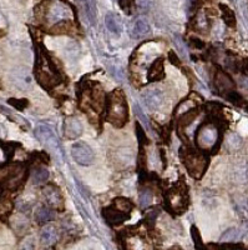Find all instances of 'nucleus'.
Here are the masks:
<instances>
[{
  "label": "nucleus",
  "instance_id": "nucleus-1",
  "mask_svg": "<svg viewBox=\"0 0 248 250\" xmlns=\"http://www.w3.org/2000/svg\"><path fill=\"white\" fill-rule=\"evenodd\" d=\"M105 120L115 128H122L129 119V106L121 89H115L109 94L105 103Z\"/></svg>",
  "mask_w": 248,
  "mask_h": 250
},
{
  "label": "nucleus",
  "instance_id": "nucleus-16",
  "mask_svg": "<svg viewBox=\"0 0 248 250\" xmlns=\"http://www.w3.org/2000/svg\"><path fill=\"white\" fill-rule=\"evenodd\" d=\"M57 239H59V233L54 225H46L42 228L41 233H40V242L42 245L50 247L57 242Z\"/></svg>",
  "mask_w": 248,
  "mask_h": 250
},
{
  "label": "nucleus",
  "instance_id": "nucleus-36",
  "mask_svg": "<svg viewBox=\"0 0 248 250\" xmlns=\"http://www.w3.org/2000/svg\"><path fill=\"white\" fill-rule=\"evenodd\" d=\"M169 60L170 62H171V64H173V65H176V66H180L181 65V62H180V59H178V57L177 55H176V53L175 51H170L169 53Z\"/></svg>",
  "mask_w": 248,
  "mask_h": 250
},
{
  "label": "nucleus",
  "instance_id": "nucleus-7",
  "mask_svg": "<svg viewBox=\"0 0 248 250\" xmlns=\"http://www.w3.org/2000/svg\"><path fill=\"white\" fill-rule=\"evenodd\" d=\"M42 196H44V200L49 205V208L57 209L59 211L64 210V198H62L61 191L59 190L57 187H55L54 184L46 185L42 189Z\"/></svg>",
  "mask_w": 248,
  "mask_h": 250
},
{
  "label": "nucleus",
  "instance_id": "nucleus-33",
  "mask_svg": "<svg viewBox=\"0 0 248 250\" xmlns=\"http://www.w3.org/2000/svg\"><path fill=\"white\" fill-rule=\"evenodd\" d=\"M136 135H137L138 143H140V145H141V146L144 144H147V143H149V139H147L144 129L141 128V125L138 124V123H136Z\"/></svg>",
  "mask_w": 248,
  "mask_h": 250
},
{
  "label": "nucleus",
  "instance_id": "nucleus-20",
  "mask_svg": "<svg viewBox=\"0 0 248 250\" xmlns=\"http://www.w3.org/2000/svg\"><path fill=\"white\" fill-rule=\"evenodd\" d=\"M198 113H200V110L197 108H193L191 110L186 111V113H183L180 119H178V126L180 128H187L198 117Z\"/></svg>",
  "mask_w": 248,
  "mask_h": 250
},
{
  "label": "nucleus",
  "instance_id": "nucleus-31",
  "mask_svg": "<svg viewBox=\"0 0 248 250\" xmlns=\"http://www.w3.org/2000/svg\"><path fill=\"white\" fill-rule=\"evenodd\" d=\"M226 98H227V100H229V102L232 103V104H234V105H242L243 104V98L241 97L240 94L237 93V91H229V94H226Z\"/></svg>",
  "mask_w": 248,
  "mask_h": 250
},
{
  "label": "nucleus",
  "instance_id": "nucleus-6",
  "mask_svg": "<svg viewBox=\"0 0 248 250\" xmlns=\"http://www.w3.org/2000/svg\"><path fill=\"white\" fill-rule=\"evenodd\" d=\"M71 155H73L74 160L80 165H91L95 160V154H94L93 149L89 146L86 143L76 142L71 148Z\"/></svg>",
  "mask_w": 248,
  "mask_h": 250
},
{
  "label": "nucleus",
  "instance_id": "nucleus-5",
  "mask_svg": "<svg viewBox=\"0 0 248 250\" xmlns=\"http://www.w3.org/2000/svg\"><path fill=\"white\" fill-rule=\"evenodd\" d=\"M195 138L201 149L206 150L212 148V153H216L221 144V135H218L217 129L212 123H205L202 126H200Z\"/></svg>",
  "mask_w": 248,
  "mask_h": 250
},
{
  "label": "nucleus",
  "instance_id": "nucleus-34",
  "mask_svg": "<svg viewBox=\"0 0 248 250\" xmlns=\"http://www.w3.org/2000/svg\"><path fill=\"white\" fill-rule=\"evenodd\" d=\"M120 6L126 14H133V10H135L136 4L133 1H120Z\"/></svg>",
  "mask_w": 248,
  "mask_h": 250
},
{
  "label": "nucleus",
  "instance_id": "nucleus-26",
  "mask_svg": "<svg viewBox=\"0 0 248 250\" xmlns=\"http://www.w3.org/2000/svg\"><path fill=\"white\" fill-rule=\"evenodd\" d=\"M195 29L197 31H203L210 28V23L207 21L206 17H202V15H196L195 18Z\"/></svg>",
  "mask_w": 248,
  "mask_h": 250
},
{
  "label": "nucleus",
  "instance_id": "nucleus-10",
  "mask_svg": "<svg viewBox=\"0 0 248 250\" xmlns=\"http://www.w3.org/2000/svg\"><path fill=\"white\" fill-rule=\"evenodd\" d=\"M150 33V24L146 18L136 17L130 24V34L134 39H140Z\"/></svg>",
  "mask_w": 248,
  "mask_h": 250
},
{
  "label": "nucleus",
  "instance_id": "nucleus-40",
  "mask_svg": "<svg viewBox=\"0 0 248 250\" xmlns=\"http://www.w3.org/2000/svg\"><path fill=\"white\" fill-rule=\"evenodd\" d=\"M0 88H1V83H0Z\"/></svg>",
  "mask_w": 248,
  "mask_h": 250
},
{
  "label": "nucleus",
  "instance_id": "nucleus-3",
  "mask_svg": "<svg viewBox=\"0 0 248 250\" xmlns=\"http://www.w3.org/2000/svg\"><path fill=\"white\" fill-rule=\"evenodd\" d=\"M26 178V170L23 164H12L0 169V188L5 190H17Z\"/></svg>",
  "mask_w": 248,
  "mask_h": 250
},
{
  "label": "nucleus",
  "instance_id": "nucleus-38",
  "mask_svg": "<svg viewBox=\"0 0 248 250\" xmlns=\"http://www.w3.org/2000/svg\"><path fill=\"white\" fill-rule=\"evenodd\" d=\"M205 250H220V247L217 244H207L203 247Z\"/></svg>",
  "mask_w": 248,
  "mask_h": 250
},
{
  "label": "nucleus",
  "instance_id": "nucleus-11",
  "mask_svg": "<svg viewBox=\"0 0 248 250\" xmlns=\"http://www.w3.org/2000/svg\"><path fill=\"white\" fill-rule=\"evenodd\" d=\"M64 134L70 140H75L82 134V124L77 118H66L64 123Z\"/></svg>",
  "mask_w": 248,
  "mask_h": 250
},
{
  "label": "nucleus",
  "instance_id": "nucleus-14",
  "mask_svg": "<svg viewBox=\"0 0 248 250\" xmlns=\"http://www.w3.org/2000/svg\"><path fill=\"white\" fill-rule=\"evenodd\" d=\"M214 85L220 91H226L229 94V91L234 90V82L231 79L229 74H226L225 71L218 70L214 77Z\"/></svg>",
  "mask_w": 248,
  "mask_h": 250
},
{
  "label": "nucleus",
  "instance_id": "nucleus-24",
  "mask_svg": "<svg viewBox=\"0 0 248 250\" xmlns=\"http://www.w3.org/2000/svg\"><path fill=\"white\" fill-rule=\"evenodd\" d=\"M220 9L222 10V18L225 20L226 25L229 26V28H234L236 26V17H234V13L232 12L229 6L225 5V4H220Z\"/></svg>",
  "mask_w": 248,
  "mask_h": 250
},
{
  "label": "nucleus",
  "instance_id": "nucleus-21",
  "mask_svg": "<svg viewBox=\"0 0 248 250\" xmlns=\"http://www.w3.org/2000/svg\"><path fill=\"white\" fill-rule=\"evenodd\" d=\"M54 219V211L51 210L50 208L41 207L39 208L35 213V220H37L39 224H44V223H48Z\"/></svg>",
  "mask_w": 248,
  "mask_h": 250
},
{
  "label": "nucleus",
  "instance_id": "nucleus-37",
  "mask_svg": "<svg viewBox=\"0 0 248 250\" xmlns=\"http://www.w3.org/2000/svg\"><path fill=\"white\" fill-rule=\"evenodd\" d=\"M191 44L197 49H202L203 46H205V44H203L202 42H201V40H198V39H191Z\"/></svg>",
  "mask_w": 248,
  "mask_h": 250
},
{
  "label": "nucleus",
  "instance_id": "nucleus-2",
  "mask_svg": "<svg viewBox=\"0 0 248 250\" xmlns=\"http://www.w3.org/2000/svg\"><path fill=\"white\" fill-rule=\"evenodd\" d=\"M181 160L186 167L190 175L195 179H200L207 168V158L201 151L195 150L192 148H182L180 151Z\"/></svg>",
  "mask_w": 248,
  "mask_h": 250
},
{
  "label": "nucleus",
  "instance_id": "nucleus-13",
  "mask_svg": "<svg viewBox=\"0 0 248 250\" xmlns=\"http://www.w3.org/2000/svg\"><path fill=\"white\" fill-rule=\"evenodd\" d=\"M102 215H104L105 220L110 225H120L127 220V219H130V215L129 214H124L121 211H118L117 209L110 205V207L105 208L104 210H102Z\"/></svg>",
  "mask_w": 248,
  "mask_h": 250
},
{
  "label": "nucleus",
  "instance_id": "nucleus-39",
  "mask_svg": "<svg viewBox=\"0 0 248 250\" xmlns=\"http://www.w3.org/2000/svg\"><path fill=\"white\" fill-rule=\"evenodd\" d=\"M245 66H246V70L248 71V60H246V62H245Z\"/></svg>",
  "mask_w": 248,
  "mask_h": 250
},
{
  "label": "nucleus",
  "instance_id": "nucleus-15",
  "mask_svg": "<svg viewBox=\"0 0 248 250\" xmlns=\"http://www.w3.org/2000/svg\"><path fill=\"white\" fill-rule=\"evenodd\" d=\"M165 79V68H164V59L155 60L153 62V65L150 66L149 71H147V80L149 82H160V80Z\"/></svg>",
  "mask_w": 248,
  "mask_h": 250
},
{
  "label": "nucleus",
  "instance_id": "nucleus-12",
  "mask_svg": "<svg viewBox=\"0 0 248 250\" xmlns=\"http://www.w3.org/2000/svg\"><path fill=\"white\" fill-rule=\"evenodd\" d=\"M142 99L150 109L156 110L164 103V94L160 89H149L145 93H142Z\"/></svg>",
  "mask_w": 248,
  "mask_h": 250
},
{
  "label": "nucleus",
  "instance_id": "nucleus-19",
  "mask_svg": "<svg viewBox=\"0 0 248 250\" xmlns=\"http://www.w3.org/2000/svg\"><path fill=\"white\" fill-rule=\"evenodd\" d=\"M111 205H113L115 209H117L118 211H121V213L124 214H129V215H130L131 211H133L134 209L133 202L126 199V198H116V199H114Z\"/></svg>",
  "mask_w": 248,
  "mask_h": 250
},
{
  "label": "nucleus",
  "instance_id": "nucleus-18",
  "mask_svg": "<svg viewBox=\"0 0 248 250\" xmlns=\"http://www.w3.org/2000/svg\"><path fill=\"white\" fill-rule=\"evenodd\" d=\"M105 24L106 28L114 33V34H121L122 31V21L120 15L116 13H107L105 18Z\"/></svg>",
  "mask_w": 248,
  "mask_h": 250
},
{
  "label": "nucleus",
  "instance_id": "nucleus-32",
  "mask_svg": "<svg viewBox=\"0 0 248 250\" xmlns=\"http://www.w3.org/2000/svg\"><path fill=\"white\" fill-rule=\"evenodd\" d=\"M158 214H160V209H151V210L147 211L145 222H146V224H149V227H153V223H155Z\"/></svg>",
  "mask_w": 248,
  "mask_h": 250
},
{
  "label": "nucleus",
  "instance_id": "nucleus-29",
  "mask_svg": "<svg viewBox=\"0 0 248 250\" xmlns=\"http://www.w3.org/2000/svg\"><path fill=\"white\" fill-rule=\"evenodd\" d=\"M151 200H153V193H151L149 189L142 190L141 193H140V205H141V208L149 207Z\"/></svg>",
  "mask_w": 248,
  "mask_h": 250
},
{
  "label": "nucleus",
  "instance_id": "nucleus-27",
  "mask_svg": "<svg viewBox=\"0 0 248 250\" xmlns=\"http://www.w3.org/2000/svg\"><path fill=\"white\" fill-rule=\"evenodd\" d=\"M14 228L15 230L18 231H23L25 230L26 228H28V219L23 215H17L14 218Z\"/></svg>",
  "mask_w": 248,
  "mask_h": 250
},
{
  "label": "nucleus",
  "instance_id": "nucleus-22",
  "mask_svg": "<svg viewBox=\"0 0 248 250\" xmlns=\"http://www.w3.org/2000/svg\"><path fill=\"white\" fill-rule=\"evenodd\" d=\"M49 179V171L44 168H35L31 174V182L34 185L45 184Z\"/></svg>",
  "mask_w": 248,
  "mask_h": 250
},
{
  "label": "nucleus",
  "instance_id": "nucleus-35",
  "mask_svg": "<svg viewBox=\"0 0 248 250\" xmlns=\"http://www.w3.org/2000/svg\"><path fill=\"white\" fill-rule=\"evenodd\" d=\"M20 250H34V240L31 238L25 239V240L20 244Z\"/></svg>",
  "mask_w": 248,
  "mask_h": 250
},
{
  "label": "nucleus",
  "instance_id": "nucleus-4",
  "mask_svg": "<svg viewBox=\"0 0 248 250\" xmlns=\"http://www.w3.org/2000/svg\"><path fill=\"white\" fill-rule=\"evenodd\" d=\"M165 205L167 207L169 211H175V213H183L187 209L189 205V191H187V185L181 179L178 184L170 189L165 198Z\"/></svg>",
  "mask_w": 248,
  "mask_h": 250
},
{
  "label": "nucleus",
  "instance_id": "nucleus-17",
  "mask_svg": "<svg viewBox=\"0 0 248 250\" xmlns=\"http://www.w3.org/2000/svg\"><path fill=\"white\" fill-rule=\"evenodd\" d=\"M75 31H76V26L74 25L71 20H62L50 29L51 34L57 35H73L75 34Z\"/></svg>",
  "mask_w": 248,
  "mask_h": 250
},
{
  "label": "nucleus",
  "instance_id": "nucleus-25",
  "mask_svg": "<svg viewBox=\"0 0 248 250\" xmlns=\"http://www.w3.org/2000/svg\"><path fill=\"white\" fill-rule=\"evenodd\" d=\"M85 5V15L89 19L91 24H95L96 21V4L94 1H86Z\"/></svg>",
  "mask_w": 248,
  "mask_h": 250
},
{
  "label": "nucleus",
  "instance_id": "nucleus-23",
  "mask_svg": "<svg viewBox=\"0 0 248 250\" xmlns=\"http://www.w3.org/2000/svg\"><path fill=\"white\" fill-rule=\"evenodd\" d=\"M243 236V231L241 229H236V228H231L229 230H226L221 236V240L226 243H233L238 242Z\"/></svg>",
  "mask_w": 248,
  "mask_h": 250
},
{
  "label": "nucleus",
  "instance_id": "nucleus-9",
  "mask_svg": "<svg viewBox=\"0 0 248 250\" xmlns=\"http://www.w3.org/2000/svg\"><path fill=\"white\" fill-rule=\"evenodd\" d=\"M35 137H37V139L39 140L41 144L46 145L48 148L55 149V146H57V140H55V137H54L53 130L49 128L48 125H38L37 128H35Z\"/></svg>",
  "mask_w": 248,
  "mask_h": 250
},
{
  "label": "nucleus",
  "instance_id": "nucleus-8",
  "mask_svg": "<svg viewBox=\"0 0 248 250\" xmlns=\"http://www.w3.org/2000/svg\"><path fill=\"white\" fill-rule=\"evenodd\" d=\"M69 14L68 8L61 3H48L45 12L46 21L50 23H60L62 20H66V17Z\"/></svg>",
  "mask_w": 248,
  "mask_h": 250
},
{
  "label": "nucleus",
  "instance_id": "nucleus-28",
  "mask_svg": "<svg viewBox=\"0 0 248 250\" xmlns=\"http://www.w3.org/2000/svg\"><path fill=\"white\" fill-rule=\"evenodd\" d=\"M8 103L10 104V105L13 106V108H15L17 110H20L23 111L24 109L28 108L29 105V102L26 99H9Z\"/></svg>",
  "mask_w": 248,
  "mask_h": 250
},
{
  "label": "nucleus",
  "instance_id": "nucleus-30",
  "mask_svg": "<svg viewBox=\"0 0 248 250\" xmlns=\"http://www.w3.org/2000/svg\"><path fill=\"white\" fill-rule=\"evenodd\" d=\"M191 234H192V239H193V242H195V245H196V248H197V250H203V247H205V245H203L202 239H201L200 231H198L197 228L192 227Z\"/></svg>",
  "mask_w": 248,
  "mask_h": 250
}]
</instances>
